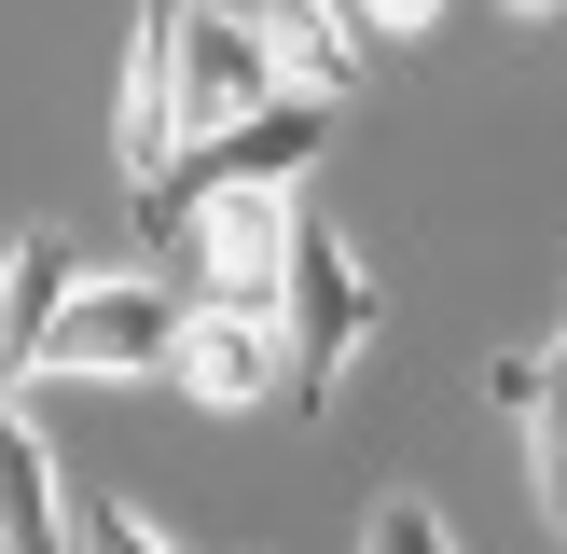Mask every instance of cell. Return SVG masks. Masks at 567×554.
Here are the masks:
<instances>
[{
    "mask_svg": "<svg viewBox=\"0 0 567 554\" xmlns=\"http://www.w3.org/2000/svg\"><path fill=\"white\" fill-rule=\"evenodd\" d=\"M277 319H291V402L319 416L332 388L360 375V347H374V277H360V249L332 236V222H291V305H277Z\"/></svg>",
    "mask_w": 567,
    "mask_h": 554,
    "instance_id": "cell-1",
    "label": "cell"
},
{
    "mask_svg": "<svg viewBox=\"0 0 567 554\" xmlns=\"http://www.w3.org/2000/svg\"><path fill=\"white\" fill-rule=\"evenodd\" d=\"M181 319L194 305L166 291V277H83V291L55 305L42 375H166V360H181Z\"/></svg>",
    "mask_w": 567,
    "mask_h": 554,
    "instance_id": "cell-2",
    "label": "cell"
},
{
    "mask_svg": "<svg viewBox=\"0 0 567 554\" xmlns=\"http://www.w3.org/2000/svg\"><path fill=\"white\" fill-rule=\"evenodd\" d=\"M291 181H208L194 194V264L208 305H291Z\"/></svg>",
    "mask_w": 567,
    "mask_h": 554,
    "instance_id": "cell-3",
    "label": "cell"
},
{
    "mask_svg": "<svg viewBox=\"0 0 567 554\" xmlns=\"http://www.w3.org/2000/svg\"><path fill=\"white\" fill-rule=\"evenodd\" d=\"M264 98H291L277 42H264L249 14H208V0H181V138H221V125H249Z\"/></svg>",
    "mask_w": 567,
    "mask_h": 554,
    "instance_id": "cell-4",
    "label": "cell"
},
{
    "mask_svg": "<svg viewBox=\"0 0 567 554\" xmlns=\"http://www.w3.org/2000/svg\"><path fill=\"white\" fill-rule=\"evenodd\" d=\"M166 153H181V0H138V28H125V181H138V222H166Z\"/></svg>",
    "mask_w": 567,
    "mask_h": 554,
    "instance_id": "cell-5",
    "label": "cell"
},
{
    "mask_svg": "<svg viewBox=\"0 0 567 554\" xmlns=\"http://www.w3.org/2000/svg\"><path fill=\"white\" fill-rule=\"evenodd\" d=\"M166 375H181L208 416H236V402H264V388L291 375V332H277V305H194Z\"/></svg>",
    "mask_w": 567,
    "mask_h": 554,
    "instance_id": "cell-6",
    "label": "cell"
},
{
    "mask_svg": "<svg viewBox=\"0 0 567 554\" xmlns=\"http://www.w3.org/2000/svg\"><path fill=\"white\" fill-rule=\"evenodd\" d=\"M70 291H83L70 236H14V249H0V388H14V375H42L55 305H70Z\"/></svg>",
    "mask_w": 567,
    "mask_h": 554,
    "instance_id": "cell-7",
    "label": "cell"
},
{
    "mask_svg": "<svg viewBox=\"0 0 567 554\" xmlns=\"http://www.w3.org/2000/svg\"><path fill=\"white\" fill-rule=\"evenodd\" d=\"M0 554H83V526H70V485H55L42 430H28L14 402H0Z\"/></svg>",
    "mask_w": 567,
    "mask_h": 554,
    "instance_id": "cell-8",
    "label": "cell"
},
{
    "mask_svg": "<svg viewBox=\"0 0 567 554\" xmlns=\"http://www.w3.org/2000/svg\"><path fill=\"white\" fill-rule=\"evenodd\" d=\"M319 138H332V98H305V83H291V98H264L249 125L208 138V181H305Z\"/></svg>",
    "mask_w": 567,
    "mask_h": 554,
    "instance_id": "cell-9",
    "label": "cell"
},
{
    "mask_svg": "<svg viewBox=\"0 0 567 554\" xmlns=\"http://www.w3.org/2000/svg\"><path fill=\"white\" fill-rule=\"evenodd\" d=\"M249 28L277 42V70H291L305 98H332V111L360 98V28L332 14V0H249Z\"/></svg>",
    "mask_w": 567,
    "mask_h": 554,
    "instance_id": "cell-10",
    "label": "cell"
},
{
    "mask_svg": "<svg viewBox=\"0 0 567 554\" xmlns=\"http://www.w3.org/2000/svg\"><path fill=\"white\" fill-rule=\"evenodd\" d=\"M540 513L567 526V347L540 360Z\"/></svg>",
    "mask_w": 567,
    "mask_h": 554,
    "instance_id": "cell-11",
    "label": "cell"
},
{
    "mask_svg": "<svg viewBox=\"0 0 567 554\" xmlns=\"http://www.w3.org/2000/svg\"><path fill=\"white\" fill-rule=\"evenodd\" d=\"M70 526H83V554H166L153 513H125V499H70Z\"/></svg>",
    "mask_w": 567,
    "mask_h": 554,
    "instance_id": "cell-12",
    "label": "cell"
},
{
    "mask_svg": "<svg viewBox=\"0 0 567 554\" xmlns=\"http://www.w3.org/2000/svg\"><path fill=\"white\" fill-rule=\"evenodd\" d=\"M374 554H457V526H443L430 499H388V513H374Z\"/></svg>",
    "mask_w": 567,
    "mask_h": 554,
    "instance_id": "cell-13",
    "label": "cell"
},
{
    "mask_svg": "<svg viewBox=\"0 0 567 554\" xmlns=\"http://www.w3.org/2000/svg\"><path fill=\"white\" fill-rule=\"evenodd\" d=\"M485 402L513 416V430H540V360H526V347H513V360H485Z\"/></svg>",
    "mask_w": 567,
    "mask_h": 554,
    "instance_id": "cell-14",
    "label": "cell"
},
{
    "mask_svg": "<svg viewBox=\"0 0 567 554\" xmlns=\"http://www.w3.org/2000/svg\"><path fill=\"white\" fill-rule=\"evenodd\" d=\"M360 14H374V28H430L443 0H360Z\"/></svg>",
    "mask_w": 567,
    "mask_h": 554,
    "instance_id": "cell-15",
    "label": "cell"
},
{
    "mask_svg": "<svg viewBox=\"0 0 567 554\" xmlns=\"http://www.w3.org/2000/svg\"><path fill=\"white\" fill-rule=\"evenodd\" d=\"M498 14H554V0H498Z\"/></svg>",
    "mask_w": 567,
    "mask_h": 554,
    "instance_id": "cell-16",
    "label": "cell"
}]
</instances>
